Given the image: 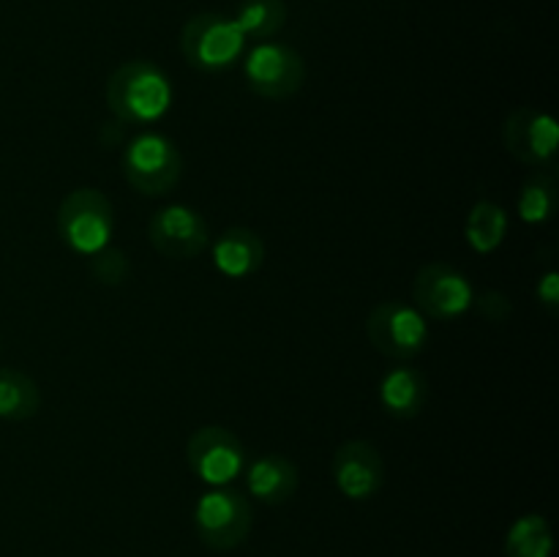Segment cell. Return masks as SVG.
<instances>
[{"label":"cell","mask_w":559,"mask_h":557,"mask_svg":"<svg viewBox=\"0 0 559 557\" xmlns=\"http://www.w3.org/2000/svg\"><path fill=\"white\" fill-rule=\"evenodd\" d=\"M251 502L238 489H213L194 508V528L202 544L213 552L238 549L251 533Z\"/></svg>","instance_id":"6"},{"label":"cell","mask_w":559,"mask_h":557,"mask_svg":"<svg viewBox=\"0 0 559 557\" xmlns=\"http://www.w3.org/2000/svg\"><path fill=\"white\" fill-rule=\"evenodd\" d=\"M508 233V213L502 211V205L491 200H480L475 202L473 211L467 216V244L473 246L478 254H489L495 251L497 246L502 244Z\"/></svg>","instance_id":"17"},{"label":"cell","mask_w":559,"mask_h":557,"mask_svg":"<svg viewBox=\"0 0 559 557\" xmlns=\"http://www.w3.org/2000/svg\"><path fill=\"white\" fill-rule=\"evenodd\" d=\"M243 74L257 96L282 102L304 87L306 63L298 49L287 47V44L262 42L246 58Z\"/></svg>","instance_id":"8"},{"label":"cell","mask_w":559,"mask_h":557,"mask_svg":"<svg viewBox=\"0 0 559 557\" xmlns=\"http://www.w3.org/2000/svg\"><path fill=\"white\" fill-rule=\"evenodd\" d=\"M380 402L393 418L413 420L429 402V382L413 366H393L380 380Z\"/></svg>","instance_id":"15"},{"label":"cell","mask_w":559,"mask_h":557,"mask_svg":"<svg viewBox=\"0 0 559 557\" xmlns=\"http://www.w3.org/2000/svg\"><path fill=\"white\" fill-rule=\"evenodd\" d=\"M551 528L540 513H527L516 519L508 530L506 555L508 557H551Z\"/></svg>","instance_id":"19"},{"label":"cell","mask_w":559,"mask_h":557,"mask_svg":"<svg viewBox=\"0 0 559 557\" xmlns=\"http://www.w3.org/2000/svg\"><path fill=\"white\" fill-rule=\"evenodd\" d=\"M213 262L229 278H246L265 262V244L249 227H229L213 240Z\"/></svg>","instance_id":"14"},{"label":"cell","mask_w":559,"mask_h":557,"mask_svg":"<svg viewBox=\"0 0 559 557\" xmlns=\"http://www.w3.org/2000/svg\"><path fill=\"white\" fill-rule=\"evenodd\" d=\"M246 36L238 31L233 20L222 14H197L191 16L180 33V52L189 60L191 69L218 74V71L235 66L243 55Z\"/></svg>","instance_id":"4"},{"label":"cell","mask_w":559,"mask_h":557,"mask_svg":"<svg viewBox=\"0 0 559 557\" xmlns=\"http://www.w3.org/2000/svg\"><path fill=\"white\" fill-rule=\"evenodd\" d=\"M41 410V391L25 371L0 369V418L27 420Z\"/></svg>","instance_id":"16"},{"label":"cell","mask_w":559,"mask_h":557,"mask_svg":"<svg viewBox=\"0 0 559 557\" xmlns=\"http://www.w3.org/2000/svg\"><path fill=\"white\" fill-rule=\"evenodd\" d=\"M511 309V304H508V298L502 293H486L484 298L478 300V309H480V315L484 317H489V320H495V322H502V317H500V311L497 309Z\"/></svg>","instance_id":"23"},{"label":"cell","mask_w":559,"mask_h":557,"mask_svg":"<svg viewBox=\"0 0 559 557\" xmlns=\"http://www.w3.org/2000/svg\"><path fill=\"white\" fill-rule=\"evenodd\" d=\"M173 104L169 76L151 60H129L107 80V107L120 123H153Z\"/></svg>","instance_id":"1"},{"label":"cell","mask_w":559,"mask_h":557,"mask_svg":"<svg viewBox=\"0 0 559 557\" xmlns=\"http://www.w3.org/2000/svg\"><path fill=\"white\" fill-rule=\"evenodd\" d=\"M186 462L200 481L224 486L243 473V442L224 426H202L186 442Z\"/></svg>","instance_id":"9"},{"label":"cell","mask_w":559,"mask_h":557,"mask_svg":"<svg viewBox=\"0 0 559 557\" xmlns=\"http://www.w3.org/2000/svg\"><path fill=\"white\" fill-rule=\"evenodd\" d=\"M535 295H538L540 306H546L551 315H557V309H559V273L557 271H546L544 276H540Z\"/></svg>","instance_id":"22"},{"label":"cell","mask_w":559,"mask_h":557,"mask_svg":"<svg viewBox=\"0 0 559 557\" xmlns=\"http://www.w3.org/2000/svg\"><path fill=\"white\" fill-rule=\"evenodd\" d=\"M557 211V186L555 178L546 173H535L524 180L519 191V216L527 224H546Z\"/></svg>","instance_id":"20"},{"label":"cell","mask_w":559,"mask_h":557,"mask_svg":"<svg viewBox=\"0 0 559 557\" xmlns=\"http://www.w3.org/2000/svg\"><path fill=\"white\" fill-rule=\"evenodd\" d=\"M233 22L246 38H271L287 22V5L284 0H240Z\"/></svg>","instance_id":"18"},{"label":"cell","mask_w":559,"mask_h":557,"mask_svg":"<svg viewBox=\"0 0 559 557\" xmlns=\"http://www.w3.org/2000/svg\"><path fill=\"white\" fill-rule=\"evenodd\" d=\"M120 167L140 194L162 197L178 186L183 175V156L169 137L145 131L126 145Z\"/></svg>","instance_id":"2"},{"label":"cell","mask_w":559,"mask_h":557,"mask_svg":"<svg viewBox=\"0 0 559 557\" xmlns=\"http://www.w3.org/2000/svg\"><path fill=\"white\" fill-rule=\"evenodd\" d=\"M91 273L102 284H120L129 278V260L123 251L102 249L91 254Z\"/></svg>","instance_id":"21"},{"label":"cell","mask_w":559,"mask_h":557,"mask_svg":"<svg viewBox=\"0 0 559 557\" xmlns=\"http://www.w3.org/2000/svg\"><path fill=\"white\" fill-rule=\"evenodd\" d=\"M147 238L167 260H194L211 244L207 222L189 205L158 208L147 222Z\"/></svg>","instance_id":"10"},{"label":"cell","mask_w":559,"mask_h":557,"mask_svg":"<svg viewBox=\"0 0 559 557\" xmlns=\"http://www.w3.org/2000/svg\"><path fill=\"white\" fill-rule=\"evenodd\" d=\"M246 486H249L254 500L265 502V506H284L298 491L300 473L287 457L265 453V457L254 459L249 464V470H246Z\"/></svg>","instance_id":"13"},{"label":"cell","mask_w":559,"mask_h":557,"mask_svg":"<svg viewBox=\"0 0 559 557\" xmlns=\"http://www.w3.org/2000/svg\"><path fill=\"white\" fill-rule=\"evenodd\" d=\"M415 309L431 320H456L475 304V289L459 268L448 262H429L413 282Z\"/></svg>","instance_id":"7"},{"label":"cell","mask_w":559,"mask_h":557,"mask_svg":"<svg viewBox=\"0 0 559 557\" xmlns=\"http://www.w3.org/2000/svg\"><path fill=\"white\" fill-rule=\"evenodd\" d=\"M115 229V213L98 189H76L60 202L58 235L76 254H96L107 249Z\"/></svg>","instance_id":"3"},{"label":"cell","mask_w":559,"mask_h":557,"mask_svg":"<svg viewBox=\"0 0 559 557\" xmlns=\"http://www.w3.org/2000/svg\"><path fill=\"white\" fill-rule=\"evenodd\" d=\"M506 147L511 156L530 167L549 169L555 164L559 151V126L549 112H540L533 107H519L508 115L506 129Z\"/></svg>","instance_id":"11"},{"label":"cell","mask_w":559,"mask_h":557,"mask_svg":"<svg viewBox=\"0 0 559 557\" xmlns=\"http://www.w3.org/2000/svg\"><path fill=\"white\" fill-rule=\"evenodd\" d=\"M333 484L347 500H371L385 486V462L369 440H347L333 457Z\"/></svg>","instance_id":"12"},{"label":"cell","mask_w":559,"mask_h":557,"mask_svg":"<svg viewBox=\"0 0 559 557\" xmlns=\"http://www.w3.org/2000/svg\"><path fill=\"white\" fill-rule=\"evenodd\" d=\"M366 336L377 353L393 360H413L429 344V322L415 306L404 300H385L374 306L366 320Z\"/></svg>","instance_id":"5"}]
</instances>
